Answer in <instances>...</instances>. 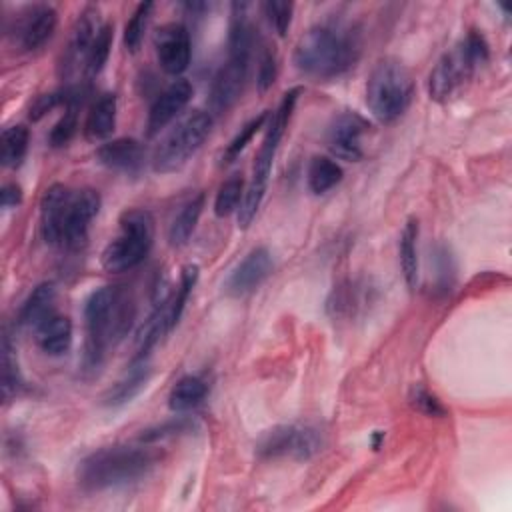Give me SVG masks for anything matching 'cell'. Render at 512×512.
I'll list each match as a JSON object with an SVG mask.
<instances>
[{
    "label": "cell",
    "mask_w": 512,
    "mask_h": 512,
    "mask_svg": "<svg viewBox=\"0 0 512 512\" xmlns=\"http://www.w3.org/2000/svg\"><path fill=\"white\" fill-rule=\"evenodd\" d=\"M362 54V38L356 26L322 22L312 26L294 48V66L310 78L332 80L352 70Z\"/></svg>",
    "instance_id": "1"
},
{
    "label": "cell",
    "mask_w": 512,
    "mask_h": 512,
    "mask_svg": "<svg viewBox=\"0 0 512 512\" xmlns=\"http://www.w3.org/2000/svg\"><path fill=\"white\" fill-rule=\"evenodd\" d=\"M136 316V306L126 286L96 288L84 304L86 346L84 366L96 370L110 348H114L128 334Z\"/></svg>",
    "instance_id": "2"
},
{
    "label": "cell",
    "mask_w": 512,
    "mask_h": 512,
    "mask_svg": "<svg viewBox=\"0 0 512 512\" xmlns=\"http://www.w3.org/2000/svg\"><path fill=\"white\" fill-rule=\"evenodd\" d=\"M160 462V454L148 444L102 446L78 462L76 480L88 492L122 488L144 480Z\"/></svg>",
    "instance_id": "3"
},
{
    "label": "cell",
    "mask_w": 512,
    "mask_h": 512,
    "mask_svg": "<svg viewBox=\"0 0 512 512\" xmlns=\"http://www.w3.org/2000/svg\"><path fill=\"white\" fill-rule=\"evenodd\" d=\"M252 48L254 28L248 20V4H232L228 60L220 66L210 86V108L214 112H228L240 100L248 78Z\"/></svg>",
    "instance_id": "4"
},
{
    "label": "cell",
    "mask_w": 512,
    "mask_h": 512,
    "mask_svg": "<svg viewBox=\"0 0 512 512\" xmlns=\"http://www.w3.org/2000/svg\"><path fill=\"white\" fill-rule=\"evenodd\" d=\"M302 94V88L296 86V88H290L278 108L270 114L268 118V126H266V134H264V140L256 152V158H254V166H252V176H250V182L244 190V198H242V204L238 208V226L240 228H248L252 224V220L256 218L258 210H260V204L264 200V194H266V186H268V176H270V170H272V162L276 158V152H278V146H280V140L288 128V122H290V116L294 112V106L298 102V96Z\"/></svg>",
    "instance_id": "5"
},
{
    "label": "cell",
    "mask_w": 512,
    "mask_h": 512,
    "mask_svg": "<svg viewBox=\"0 0 512 512\" xmlns=\"http://www.w3.org/2000/svg\"><path fill=\"white\" fill-rule=\"evenodd\" d=\"M490 46L480 30H468L450 52H446L428 74V94L436 102H446L474 74L476 66L486 64Z\"/></svg>",
    "instance_id": "6"
},
{
    "label": "cell",
    "mask_w": 512,
    "mask_h": 512,
    "mask_svg": "<svg viewBox=\"0 0 512 512\" xmlns=\"http://www.w3.org/2000/svg\"><path fill=\"white\" fill-rule=\"evenodd\" d=\"M414 82L408 68L396 58H382L366 82V104L384 124L398 120L410 106Z\"/></svg>",
    "instance_id": "7"
},
{
    "label": "cell",
    "mask_w": 512,
    "mask_h": 512,
    "mask_svg": "<svg viewBox=\"0 0 512 512\" xmlns=\"http://www.w3.org/2000/svg\"><path fill=\"white\" fill-rule=\"evenodd\" d=\"M120 230L102 252V268L112 274L136 268L154 244V218L144 208H128L120 214Z\"/></svg>",
    "instance_id": "8"
},
{
    "label": "cell",
    "mask_w": 512,
    "mask_h": 512,
    "mask_svg": "<svg viewBox=\"0 0 512 512\" xmlns=\"http://www.w3.org/2000/svg\"><path fill=\"white\" fill-rule=\"evenodd\" d=\"M212 132V114L194 110L180 120L156 146L152 154V168L160 174L176 172L190 156H194Z\"/></svg>",
    "instance_id": "9"
},
{
    "label": "cell",
    "mask_w": 512,
    "mask_h": 512,
    "mask_svg": "<svg viewBox=\"0 0 512 512\" xmlns=\"http://www.w3.org/2000/svg\"><path fill=\"white\" fill-rule=\"evenodd\" d=\"M322 432L308 424H280L266 430L256 442V454L264 460H310L322 450Z\"/></svg>",
    "instance_id": "10"
},
{
    "label": "cell",
    "mask_w": 512,
    "mask_h": 512,
    "mask_svg": "<svg viewBox=\"0 0 512 512\" xmlns=\"http://www.w3.org/2000/svg\"><path fill=\"white\" fill-rule=\"evenodd\" d=\"M98 16H100V10H98L96 6H86V8L78 14V18H76V22H74V26H72V30H70L66 48H64V52H62V56H60L58 74H60L62 78L72 76V74L78 70L80 64H82V66L86 64L90 46H92V42H94L98 30L102 28Z\"/></svg>",
    "instance_id": "11"
},
{
    "label": "cell",
    "mask_w": 512,
    "mask_h": 512,
    "mask_svg": "<svg viewBox=\"0 0 512 512\" xmlns=\"http://www.w3.org/2000/svg\"><path fill=\"white\" fill-rule=\"evenodd\" d=\"M154 48L158 64L166 74L180 76L188 68L192 56V40L184 24H162L154 34Z\"/></svg>",
    "instance_id": "12"
},
{
    "label": "cell",
    "mask_w": 512,
    "mask_h": 512,
    "mask_svg": "<svg viewBox=\"0 0 512 512\" xmlns=\"http://www.w3.org/2000/svg\"><path fill=\"white\" fill-rule=\"evenodd\" d=\"M272 268L274 260L270 250L266 246H256L230 270L222 288L232 298L246 296L272 274Z\"/></svg>",
    "instance_id": "13"
},
{
    "label": "cell",
    "mask_w": 512,
    "mask_h": 512,
    "mask_svg": "<svg viewBox=\"0 0 512 512\" xmlns=\"http://www.w3.org/2000/svg\"><path fill=\"white\" fill-rule=\"evenodd\" d=\"M368 128V120L358 112H342L328 126L326 146L336 158L358 162L364 156L362 136L368 132Z\"/></svg>",
    "instance_id": "14"
},
{
    "label": "cell",
    "mask_w": 512,
    "mask_h": 512,
    "mask_svg": "<svg viewBox=\"0 0 512 512\" xmlns=\"http://www.w3.org/2000/svg\"><path fill=\"white\" fill-rule=\"evenodd\" d=\"M58 26V12L50 4H34L24 8L16 16L14 38L22 50H38L42 48L54 34Z\"/></svg>",
    "instance_id": "15"
},
{
    "label": "cell",
    "mask_w": 512,
    "mask_h": 512,
    "mask_svg": "<svg viewBox=\"0 0 512 512\" xmlns=\"http://www.w3.org/2000/svg\"><path fill=\"white\" fill-rule=\"evenodd\" d=\"M102 198L98 190L94 188H80L74 190L72 202L68 208L66 216V226H64V240L62 246L66 248H80L86 238H88V228L96 214L100 212Z\"/></svg>",
    "instance_id": "16"
},
{
    "label": "cell",
    "mask_w": 512,
    "mask_h": 512,
    "mask_svg": "<svg viewBox=\"0 0 512 512\" xmlns=\"http://www.w3.org/2000/svg\"><path fill=\"white\" fill-rule=\"evenodd\" d=\"M74 190L66 184H52L40 198V234L46 244H62L68 208Z\"/></svg>",
    "instance_id": "17"
},
{
    "label": "cell",
    "mask_w": 512,
    "mask_h": 512,
    "mask_svg": "<svg viewBox=\"0 0 512 512\" xmlns=\"http://www.w3.org/2000/svg\"><path fill=\"white\" fill-rule=\"evenodd\" d=\"M192 84L186 78L174 80L166 90H162L150 106L148 120H146V136H156L166 124H170L190 102L192 98Z\"/></svg>",
    "instance_id": "18"
},
{
    "label": "cell",
    "mask_w": 512,
    "mask_h": 512,
    "mask_svg": "<svg viewBox=\"0 0 512 512\" xmlns=\"http://www.w3.org/2000/svg\"><path fill=\"white\" fill-rule=\"evenodd\" d=\"M96 160L108 170L136 174L146 160V150L136 138H114L98 146Z\"/></svg>",
    "instance_id": "19"
},
{
    "label": "cell",
    "mask_w": 512,
    "mask_h": 512,
    "mask_svg": "<svg viewBox=\"0 0 512 512\" xmlns=\"http://www.w3.org/2000/svg\"><path fill=\"white\" fill-rule=\"evenodd\" d=\"M152 376V368L148 366L146 358L144 360H132L128 370L106 390L102 396V404L106 408H120L134 400L148 384Z\"/></svg>",
    "instance_id": "20"
},
{
    "label": "cell",
    "mask_w": 512,
    "mask_h": 512,
    "mask_svg": "<svg viewBox=\"0 0 512 512\" xmlns=\"http://www.w3.org/2000/svg\"><path fill=\"white\" fill-rule=\"evenodd\" d=\"M116 112H118V98L116 94H102L88 110L84 120V136L90 142L106 140L112 136L116 128Z\"/></svg>",
    "instance_id": "21"
},
{
    "label": "cell",
    "mask_w": 512,
    "mask_h": 512,
    "mask_svg": "<svg viewBox=\"0 0 512 512\" xmlns=\"http://www.w3.org/2000/svg\"><path fill=\"white\" fill-rule=\"evenodd\" d=\"M34 332L40 350L48 356H62L72 346V322L68 316L54 312Z\"/></svg>",
    "instance_id": "22"
},
{
    "label": "cell",
    "mask_w": 512,
    "mask_h": 512,
    "mask_svg": "<svg viewBox=\"0 0 512 512\" xmlns=\"http://www.w3.org/2000/svg\"><path fill=\"white\" fill-rule=\"evenodd\" d=\"M54 302H56L54 284L52 282L38 284L24 300L18 312V322L26 328L36 330L44 320H48L54 314Z\"/></svg>",
    "instance_id": "23"
},
{
    "label": "cell",
    "mask_w": 512,
    "mask_h": 512,
    "mask_svg": "<svg viewBox=\"0 0 512 512\" xmlns=\"http://www.w3.org/2000/svg\"><path fill=\"white\" fill-rule=\"evenodd\" d=\"M204 202H206L204 192H198L196 196H192L180 208V212L174 216V220L170 224V230H168L170 246L178 248V246H184L190 240V236H192V232H194V228L200 220V214L204 210Z\"/></svg>",
    "instance_id": "24"
},
{
    "label": "cell",
    "mask_w": 512,
    "mask_h": 512,
    "mask_svg": "<svg viewBox=\"0 0 512 512\" xmlns=\"http://www.w3.org/2000/svg\"><path fill=\"white\" fill-rule=\"evenodd\" d=\"M208 394V384L200 376H182L168 394V408L172 412H188L196 408Z\"/></svg>",
    "instance_id": "25"
},
{
    "label": "cell",
    "mask_w": 512,
    "mask_h": 512,
    "mask_svg": "<svg viewBox=\"0 0 512 512\" xmlns=\"http://www.w3.org/2000/svg\"><path fill=\"white\" fill-rule=\"evenodd\" d=\"M400 268L406 280V286L410 290L416 288L418 284V220L410 218L400 234Z\"/></svg>",
    "instance_id": "26"
},
{
    "label": "cell",
    "mask_w": 512,
    "mask_h": 512,
    "mask_svg": "<svg viewBox=\"0 0 512 512\" xmlns=\"http://www.w3.org/2000/svg\"><path fill=\"white\" fill-rule=\"evenodd\" d=\"M344 176L342 166L330 158V156H314L308 164V172H306V182L310 192L314 194H326L328 190H332L336 184H340Z\"/></svg>",
    "instance_id": "27"
},
{
    "label": "cell",
    "mask_w": 512,
    "mask_h": 512,
    "mask_svg": "<svg viewBox=\"0 0 512 512\" xmlns=\"http://www.w3.org/2000/svg\"><path fill=\"white\" fill-rule=\"evenodd\" d=\"M30 132L24 124L8 126L0 138V160L6 168H18L28 152Z\"/></svg>",
    "instance_id": "28"
},
{
    "label": "cell",
    "mask_w": 512,
    "mask_h": 512,
    "mask_svg": "<svg viewBox=\"0 0 512 512\" xmlns=\"http://www.w3.org/2000/svg\"><path fill=\"white\" fill-rule=\"evenodd\" d=\"M152 10H154V4L152 2H140L132 16L128 18L126 26H124V48L130 52V54H136L144 42V34H146V28H148V22H150V16H152Z\"/></svg>",
    "instance_id": "29"
},
{
    "label": "cell",
    "mask_w": 512,
    "mask_h": 512,
    "mask_svg": "<svg viewBox=\"0 0 512 512\" xmlns=\"http://www.w3.org/2000/svg\"><path fill=\"white\" fill-rule=\"evenodd\" d=\"M242 198H244V180L242 176L234 174L230 178H226L218 192H216V198H214V214L218 218H226L234 212H238L240 204H242Z\"/></svg>",
    "instance_id": "30"
},
{
    "label": "cell",
    "mask_w": 512,
    "mask_h": 512,
    "mask_svg": "<svg viewBox=\"0 0 512 512\" xmlns=\"http://www.w3.org/2000/svg\"><path fill=\"white\" fill-rule=\"evenodd\" d=\"M112 40H114V26L110 22H106L98 30V34H96V38H94V42L90 46L86 64H84V70H86L88 76H98L102 72V68L106 66L108 56H110Z\"/></svg>",
    "instance_id": "31"
},
{
    "label": "cell",
    "mask_w": 512,
    "mask_h": 512,
    "mask_svg": "<svg viewBox=\"0 0 512 512\" xmlns=\"http://www.w3.org/2000/svg\"><path fill=\"white\" fill-rule=\"evenodd\" d=\"M268 118H270V112L264 110L262 114H258V116H254L252 120H248V122L238 130V134L230 140V144L224 148V152H222V162H232V160H236V158L242 154V150L250 144V140L254 138V134L268 122Z\"/></svg>",
    "instance_id": "32"
},
{
    "label": "cell",
    "mask_w": 512,
    "mask_h": 512,
    "mask_svg": "<svg viewBox=\"0 0 512 512\" xmlns=\"http://www.w3.org/2000/svg\"><path fill=\"white\" fill-rule=\"evenodd\" d=\"M22 388V374L18 370V360L14 354V348L8 340V336L2 342V390H4V398L8 400L10 396L18 394V390Z\"/></svg>",
    "instance_id": "33"
},
{
    "label": "cell",
    "mask_w": 512,
    "mask_h": 512,
    "mask_svg": "<svg viewBox=\"0 0 512 512\" xmlns=\"http://www.w3.org/2000/svg\"><path fill=\"white\" fill-rule=\"evenodd\" d=\"M194 420L192 418H186V416H176L172 420H166L158 426H152L148 430H142V434L138 436L140 442L144 444H154L158 440H164V438H172V436H178V434H186V432H192L194 430Z\"/></svg>",
    "instance_id": "34"
},
{
    "label": "cell",
    "mask_w": 512,
    "mask_h": 512,
    "mask_svg": "<svg viewBox=\"0 0 512 512\" xmlns=\"http://www.w3.org/2000/svg\"><path fill=\"white\" fill-rule=\"evenodd\" d=\"M76 130H78V114H76V108L70 106L62 114V118L52 126L48 134V144L52 148H64L74 138Z\"/></svg>",
    "instance_id": "35"
},
{
    "label": "cell",
    "mask_w": 512,
    "mask_h": 512,
    "mask_svg": "<svg viewBox=\"0 0 512 512\" xmlns=\"http://www.w3.org/2000/svg\"><path fill=\"white\" fill-rule=\"evenodd\" d=\"M262 12L274 32L278 36H286L290 24H292V14H294V4L292 2H264Z\"/></svg>",
    "instance_id": "36"
},
{
    "label": "cell",
    "mask_w": 512,
    "mask_h": 512,
    "mask_svg": "<svg viewBox=\"0 0 512 512\" xmlns=\"http://www.w3.org/2000/svg\"><path fill=\"white\" fill-rule=\"evenodd\" d=\"M408 400H410L414 410H418V412H422L426 416H444L446 414V408L442 406V402L430 390H426L420 384L412 386Z\"/></svg>",
    "instance_id": "37"
},
{
    "label": "cell",
    "mask_w": 512,
    "mask_h": 512,
    "mask_svg": "<svg viewBox=\"0 0 512 512\" xmlns=\"http://www.w3.org/2000/svg\"><path fill=\"white\" fill-rule=\"evenodd\" d=\"M278 76V58L272 50H264L258 58V72H256V86L260 92L272 88Z\"/></svg>",
    "instance_id": "38"
},
{
    "label": "cell",
    "mask_w": 512,
    "mask_h": 512,
    "mask_svg": "<svg viewBox=\"0 0 512 512\" xmlns=\"http://www.w3.org/2000/svg\"><path fill=\"white\" fill-rule=\"evenodd\" d=\"M22 202V190L18 184L14 182H8L0 188V204L2 208H14Z\"/></svg>",
    "instance_id": "39"
},
{
    "label": "cell",
    "mask_w": 512,
    "mask_h": 512,
    "mask_svg": "<svg viewBox=\"0 0 512 512\" xmlns=\"http://www.w3.org/2000/svg\"><path fill=\"white\" fill-rule=\"evenodd\" d=\"M382 440H384V432H382V430H376V432L372 434V448L378 450L380 444H382Z\"/></svg>",
    "instance_id": "40"
}]
</instances>
